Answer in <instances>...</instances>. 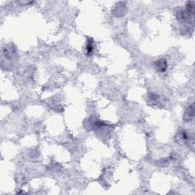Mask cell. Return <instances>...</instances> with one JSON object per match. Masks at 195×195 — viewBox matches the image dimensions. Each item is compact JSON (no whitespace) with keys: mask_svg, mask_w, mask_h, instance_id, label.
Here are the masks:
<instances>
[{"mask_svg":"<svg viewBox=\"0 0 195 195\" xmlns=\"http://www.w3.org/2000/svg\"><path fill=\"white\" fill-rule=\"evenodd\" d=\"M194 104H191L188 107V108L187 109V111H185V113H184V120H185L186 122H190L191 120L194 119Z\"/></svg>","mask_w":195,"mask_h":195,"instance_id":"2","label":"cell"},{"mask_svg":"<svg viewBox=\"0 0 195 195\" xmlns=\"http://www.w3.org/2000/svg\"><path fill=\"white\" fill-rule=\"evenodd\" d=\"M155 67L158 72H166L168 67L167 61H166V60H165V59L158 60L155 61Z\"/></svg>","mask_w":195,"mask_h":195,"instance_id":"1","label":"cell"},{"mask_svg":"<svg viewBox=\"0 0 195 195\" xmlns=\"http://www.w3.org/2000/svg\"><path fill=\"white\" fill-rule=\"evenodd\" d=\"M189 16L190 15L186 12V11H183V10L178 11L176 14L177 19L181 21V22H184V21H186Z\"/></svg>","mask_w":195,"mask_h":195,"instance_id":"3","label":"cell"},{"mask_svg":"<svg viewBox=\"0 0 195 195\" xmlns=\"http://www.w3.org/2000/svg\"><path fill=\"white\" fill-rule=\"evenodd\" d=\"M92 50H93V45H92V39H89L88 41V44L86 45V51H87V54H91L92 53Z\"/></svg>","mask_w":195,"mask_h":195,"instance_id":"4","label":"cell"}]
</instances>
